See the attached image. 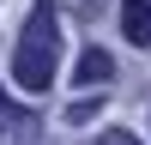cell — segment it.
I'll return each mask as SVG.
<instances>
[{
	"label": "cell",
	"instance_id": "cell-3",
	"mask_svg": "<svg viewBox=\"0 0 151 145\" xmlns=\"http://www.w3.org/2000/svg\"><path fill=\"white\" fill-rule=\"evenodd\" d=\"M36 133V121H30V109H18V103H6V91H0V145H24Z\"/></svg>",
	"mask_w": 151,
	"mask_h": 145
},
{
	"label": "cell",
	"instance_id": "cell-4",
	"mask_svg": "<svg viewBox=\"0 0 151 145\" xmlns=\"http://www.w3.org/2000/svg\"><path fill=\"white\" fill-rule=\"evenodd\" d=\"M121 30H127V42H151V0H127L121 6Z\"/></svg>",
	"mask_w": 151,
	"mask_h": 145
},
{
	"label": "cell",
	"instance_id": "cell-2",
	"mask_svg": "<svg viewBox=\"0 0 151 145\" xmlns=\"http://www.w3.org/2000/svg\"><path fill=\"white\" fill-rule=\"evenodd\" d=\"M73 79H79L85 91H103V85L115 79V60H109L103 48H85V55H79V67H73Z\"/></svg>",
	"mask_w": 151,
	"mask_h": 145
},
{
	"label": "cell",
	"instance_id": "cell-1",
	"mask_svg": "<svg viewBox=\"0 0 151 145\" xmlns=\"http://www.w3.org/2000/svg\"><path fill=\"white\" fill-rule=\"evenodd\" d=\"M55 67H60V12H55V0H36L30 18H24L18 55H12V79L24 91H48Z\"/></svg>",
	"mask_w": 151,
	"mask_h": 145
},
{
	"label": "cell",
	"instance_id": "cell-5",
	"mask_svg": "<svg viewBox=\"0 0 151 145\" xmlns=\"http://www.w3.org/2000/svg\"><path fill=\"white\" fill-rule=\"evenodd\" d=\"M91 145H139V133H127V127H103Z\"/></svg>",
	"mask_w": 151,
	"mask_h": 145
}]
</instances>
